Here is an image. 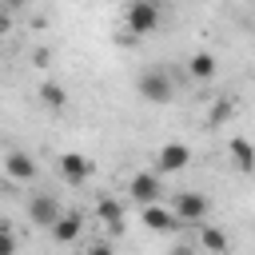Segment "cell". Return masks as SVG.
<instances>
[{
    "label": "cell",
    "instance_id": "obj_1",
    "mask_svg": "<svg viewBox=\"0 0 255 255\" xmlns=\"http://www.w3.org/2000/svg\"><path fill=\"white\" fill-rule=\"evenodd\" d=\"M135 92H139L147 104H171V100H175V84H171V76H167L163 68H147V72H139Z\"/></svg>",
    "mask_w": 255,
    "mask_h": 255
},
{
    "label": "cell",
    "instance_id": "obj_2",
    "mask_svg": "<svg viewBox=\"0 0 255 255\" xmlns=\"http://www.w3.org/2000/svg\"><path fill=\"white\" fill-rule=\"evenodd\" d=\"M159 28V4L151 0H131L128 4V32L131 36H147Z\"/></svg>",
    "mask_w": 255,
    "mask_h": 255
},
{
    "label": "cell",
    "instance_id": "obj_3",
    "mask_svg": "<svg viewBox=\"0 0 255 255\" xmlns=\"http://www.w3.org/2000/svg\"><path fill=\"white\" fill-rule=\"evenodd\" d=\"M191 163V147L187 143H163L155 151V171L159 175H171V171H183Z\"/></svg>",
    "mask_w": 255,
    "mask_h": 255
},
{
    "label": "cell",
    "instance_id": "obj_4",
    "mask_svg": "<svg viewBox=\"0 0 255 255\" xmlns=\"http://www.w3.org/2000/svg\"><path fill=\"white\" fill-rule=\"evenodd\" d=\"M128 195H131L135 203H159V195H163L159 171H139V175H131V183H128Z\"/></svg>",
    "mask_w": 255,
    "mask_h": 255
},
{
    "label": "cell",
    "instance_id": "obj_5",
    "mask_svg": "<svg viewBox=\"0 0 255 255\" xmlns=\"http://www.w3.org/2000/svg\"><path fill=\"white\" fill-rule=\"evenodd\" d=\"M171 211H175V219H179V223H199V219L207 215V199H203L199 191H179Z\"/></svg>",
    "mask_w": 255,
    "mask_h": 255
},
{
    "label": "cell",
    "instance_id": "obj_6",
    "mask_svg": "<svg viewBox=\"0 0 255 255\" xmlns=\"http://www.w3.org/2000/svg\"><path fill=\"white\" fill-rule=\"evenodd\" d=\"M28 219L36 223V227H52L56 219H60V203H56V195H32L28 199Z\"/></svg>",
    "mask_w": 255,
    "mask_h": 255
},
{
    "label": "cell",
    "instance_id": "obj_7",
    "mask_svg": "<svg viewBox=\"0 0 255 255\" xmlns=\"http://www.w3.org/2000/svg\"><path fill=\"white\" fill-rule=\"evenodd\" d=\"M92 171H96V163H92L88 155H80V151H64V155H60V175H64L68 183H84Z\"/></svg>",
    "mask_w": 255,
    "mask_h": 255
},
{
    "label": "cell",
    "instance_id": "obj_8",
    "mask_svg": "<svg viewBox=\"0 0 255 255\" xmlns=\"http://www.w3.org/2000/svg\"><path fill=\"white\" fill-rule=\"evenodd\" d=\"M48 231H52L56 243H76V235L84 231V215H80V211H60V219H56Z\"/></svg>",
    "mask_w": 255,
    "mask_h": 255
},
{
    "label": "cell",
    "instance_id": "obj_9",
    "mask_svg": "<svg viewBox=\"0 0 255 255\" xmlns=\"http://www.w3.org/2000/svg\"><path fill=\"white\" fill-rule=\"evenodd\" d=\"M4 171H8L12 179H20V183H32L40 167H36L32 155H24V151H8V155H4Z\"/></svg>",
    "mask_w": 255,
    "mask_h": 255
},
{
    "label": "cell",
    "instance_id": "obj_10",
    "mask_svg": "<svg viewBox=\"0 0 255 255\" xmlns=\"http://www.w3.org/2000/svg\"><path fill=\"white\" fill-rule=\"evenodd\" d=\"M143 227L147 231H175L179 219H175V211H167L159 203H143Z\"/></svg>",
    "mask_w": 255,
    "mask_h": 255
},
{
    "label": "cell",
    "instance_id": "obj_11",
    "mask_svg": "<svg viewBox=\"0 0 255 255\" xmlns=\"http://www.w3.org/2000/svg\"><path fill=\"white\" fill-rule=\"evenodd\" d=\"M231 159H235V167H239V171H247V175H251V171H255V143H251V139H243V135H235V139H231Z\"/></svg>",
    "mask_w": 255,
    "mask_h": 255
},
{
    "label": "cell",
    "instance_id": "obj_12",
    "mask_svg": "<svg viewBox=\"0 0 255 255\" xmlns=\"http://www.w3.org/2000/svg\"><path fill=\"white\" fill-rule=\"evenodd\" d=\"M187 72H191L195 80H211V76H215V56H211V52H195V56L187 60Z\"/></svg>",
    "mask_w": 255,
    "mask_h": 255
},
{
    "label": "cell",
    "instance_id": "obj_13",
    "mask_svg": "<svg viewBox=\"0 0 255 255\" xmlns=\"http://www.w3.org/2000/svg\"><path fill=\"white\" fill-rule=\"evenodd\" d=\"M96 215H100L108 227L120 231V219H124V215H120V203H116V199H100V203H96Z\"/></svg>",
    "mask_w": 255,
    "mask_h": 255
},
{
    "label": "cell",
    "instance_id": "obj_14",
    "mask_svg": "<svg viewBox=\"0 0 255 255\" xmlns=\"http://www.w3.org/2000/svg\"><path fill=\"white\" fill-rule=\"evenodd\" d=\"M199 243L207 247V251H227L231 247V239L219 231V227H203V235H199Z\"/></svg>",
    "mask_w": 255,
    "mask_h": 255
},
{
    "label": "cell",
    "instance_id": "obj_15",
    "mask_svg": "<svg viewBox=\"0 0 255 255\" xmlns=\"http://www.w3.org/2000/svg\"><path fill=\"white\" fill-rule=\"evenodd\" d=\"M40 100H44L48 108H64V104H68V92H64L60 84H44V88H40Z\"/></svg>",
    "mask_w": 255,
    "mask_h": 255
},
{
    "label": "cell",
    "instance_id": "obj_16",
    "mask_svg": "<svg viewBox=\"0 0 255 255\" xmlns=\"http://www.w3.org/2000/svg\"><path fill=\"white\" fill-rule=\"evenodd\" d=\"M12 251H16V239H12V235L0 227V255H12Z\"/></svg>",
    "mask_w": 255,
    "mask_h": 255
},
{
    "label": "cell",
    "instance_id": "obj_17",
    "mask_svg": "<svg viewBox=\"0 0 255 255\" xmlns=\"http://www.w3.org/2000/svg\"><path fill=\"white\" fill-rule=\"evenodd\" d=\"M227 112H231V104H227V100H219V104H215V112H211V120H223Z\"/></svg>",
    "mask_w": 255,
    "mask_h": 255
},
{
    "label": "cell",
    "instance_id": "obj_18",
    "mask_svg": "<svg viewBox=\"0 0 255 255\" xmlns=\"http://www.w3.org/2000/svg\"><path fill=\"white\" fill-rule=\"evenodd\" d=\"M0 4H4V8H8V12H20V8H24V4H28V0H0Z\"/></svg>",
    "mask_w": 255,
    "mask_h": 255
},
{
    "label": "cell",
    "instance_id": "obj_19",
    "mask_svg": "<svg viewBox=\"0 0 255 255\" xmlns=\"http://www.w3.org/2000/svg\"><path fill=\"white\" fill-rule=\"evenodd\" d=\"M0 32H8V12H0Z\"/></svg>",
    "mask_w": 255,
    "mask_h": 255
},
{
    "label": "cell",
    "instance_id": "obj_20",
    "mask_svg": "<svg viewBox=\"0 0 255 255\" xmlns=\"http://www.w3.org/2000/svg\"><path fill=\"white\" fill-rule=\"evenodd\" d=\"M151 4H159V0H151Z\"/></svg>",
    "mask_w": 255,
    "mask_h": 255
}]
</instances>
